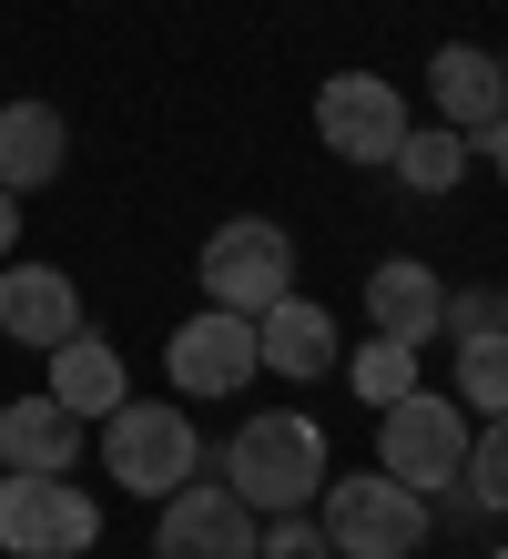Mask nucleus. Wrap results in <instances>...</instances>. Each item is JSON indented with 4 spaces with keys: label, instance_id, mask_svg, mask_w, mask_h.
Listing matches in <instances>:
<instances>
[{
    "label": "nucleus",
    "instance_id": "nucleus-24",
    "mask_svg": "<svg viewBox=\"0 0 508 559\" xmlns=\"http://www.w3.org/2000/svg\"><path fill=\"white\" fill-rule=\"evenodd\" d=\"M11 245H21V193L0 183V254H11Z\"/></svg>",
    "mask_w": 508,
    "mask_h": 559
},
{
    "label": "nucleus",
    "instance_id": "nucleus-23",
    "mask_svg": "<svg viewBox=\"0 0 508 559\" xmlns=\"http://www.w3.org/2000/svg\"><path fill=\"white\" fill-rule=\"evenodd\" d=\"M479 153H488V163H498V183H508V112H498V122H488V133H479Z\"/></svg>",
    "mask_w": 508,
    "mask_h": 559
},
{
    "label": "nucleus",
    "instance_id": "nucleus-15",
    "mask_svg": "<svg viewBox=\"0 0 508 559\" xmlns=\"http://www.w3.org/2000/svg\"><path fill=\"white\" fill-rule=\"evenodd\" d=\"M366 316H377V336L427 346L437 325H448V285H437L427 265H377V275H366Z\"/></svg>",
    "mask_w": 508,
    "mask_h": 559
},
{
    "label": "nucleus",
    "instance_id": "nucleus-9",
    "mask_svg": "<svg viewBox=\"0 0 508 559\" xmlns=\"http://www.w3.org/2000/svg\"><path fill=\"white\" fill-rule=\"evenodd\" d=\"M255 539H264V519L234 499V488L214 478V488H174L163 499V519H153V559H255Z\"/></svg>",
    "mask_w": 508,
    "mask_h": 559
},
{
    "label": "nucleus",
    "instance_id": "nucleus-2",
    "mask_svg": "<svg viewBox=\"0 0 508 559\" xmlns=\"http://www.w3.org/2000/svg\"><path fill=\"white\" fill-rule=\"evenodd\" d=\"M316 530L335 559H417L437 509L417 499V488H397L387 468H356V478H326L316 488Z\"/></svg>",
    "mask_w": 508,
    "mask_h": 559
},
{
    "label": "nucleus",
    "instance_id": "nucleus-6",
    "mask_svg": "<svg viewBox=\"0 0 508 559\" xmlns=\"http://www.w3.org/2000/svg\"><path fill=\"white\" fill-rule=\"evenodd\" d=\"M275 295H295V245H285V224L234 214V224H214V235H203V306L264 316Z\"/></svg>",
    "mask_w": 508,
    "mask_h": 559
},
{
    "label": "nucleus",
    "instance_id": "nucleus-26",
    "mask_svg": "<svg viewBox=\"0 0 508 559\" xmlns=\"http://www.w3.org/2000/svg\"><path fill=\"white\" fill-rule=\"evenodd\" d=\"M498 72H508V51H498Z\"/></svg>",
    "mask_w": 508,
    "mask_h": 559
},
{
    "label": "nucleus",
    "instance_id": "nucleus-8",
    "mask_svg": "<svg viewBox=\"0 0 508 559\" xmlns=\"http://www.w3.org/2000/svg\"><path fill=\"white\" fill-rule=\"evenodd\" d=\"M316 143L335 163H387L406 143V103H397V82L387 72H335L316 92Z\"/></svg>",
    "mask_w": 508,
    "mask_h": 559
},
{
    "label": "nucleus",
    "instance_id": "nucleus-22",
    "mask_svg": "<svg viewBox=\"0 0 508 559\" xmlns=\"http://www.w3.org/2000/svg\"><path fill=\"white\" fill-rule=\"evenodd\" d=\"M498 325V285H458L448 295V325H437V336H488Z\"/></svg>",
    "mask_w": 508,
    "mask_h": 559
},
{
    "label": "nucleus",
    "instance_id": "nucleus-14",
    "mask_svg": "<svg viewBox=\"0 0 508 559\" xmlns=\"http://www.w3.org/2000/svg\"><path fill=\"white\" fill-rule=\"evenodd\" d=\"M255 356H264L275 377H326V367H335V316L305 306V295H275V306L255 316Z\"/></svg>",
    "mask_w": 508,
    "mask_h": 559
},
{
    "label": "nucleus",
    "instance_id": "nucleus-7",
    "mask_svg": "<svg viewBox=\"0 0 508 559\" xmlns=\"http://www.w3.org/2000/svg\"><path fill=\"white\" fill-rule=\"evenodd\" d=\"M163 367H174V397H245V386L264 377V356H255V316L203 306L193 325H174Z\"/></svg>",
    "mask_w": 508,
    "mask_h": 559
},
{
    "label": "nucleus",
    "instance_id": "nucleus-12",
    "mask_svg": "<svg viewBox=\"0 0 508 559\" xmlns=\"http://www.w3.org/2000/svg\"><path fill=\"white\" fill-rule=\"evenodd\" d=\"M72 457H82V417L61 407V397H0V468L72 478Z\"/></svg>",
    "mask_w": 508,
    "mask_h": 559
},
{
    "label": "nucleus",
    "instance_id": "nucleus-16",
    "mask_svg": "<svg viewBox=\"0 0 508 559\" xmlns=\"http://www.w3.org/2000/svg\"><path fill=\"white\" fill-rule=\"evenodd\" d=\"M42 397H61V407L92 427V417H113L132 386H122V356L102 346V336H61V346H51V386H42Z\"/></svg>",
    "mask_w": 508,
    "mask_h": 559
},
{
    "label": "nucleus",
    "instance_id": "nucleus-21",
    "mask_svg": "<svg viewBox=\"0 0 508 559\" xmlns=\"http://www.w3.org/2000/svg\"><path fill=\"white\" fill-rule=\"evenodd\" d=\"M255 559H335V549H326V530H316V519H305V509H285V519H264Z\"/></svg>",
    "mask_w": 508,
    "mask_h": 559
},
{
    "label": "nucleus",
    "instance_id": "nucleus-25",
    "mask_svg": "<svg viewBox=\"0 0 508 559\" xmlns=\"http://www.w3.org/2000/svg\"><path fill=\"white\" fill-rule=\"evenodd\" d=\"M498 325H508V285H498Z\"/></svg>",
    "mask_w": 508,
    "mask_h": 559
},
{
    "label": "nucleus",
    "instance_id": "nucleus-5",
    "mask_svg": "<svg viewBox=\"0 0 508 559\" xmlns=\"http://www.w3.org/2000/svg\"><path fill=\"white\" fill-rule=\"evenodd\" d=\"M102 468H113L122 488H143V499H174V488L203 468V438L184 407H153V397H122L113 417H102Z\"/></svg>",
    "mask_w": 508,
    "mask_h": 559
},
{
    "label": "nucleus",
    "instance_id": "nucleus-1",
    "mask_svg": "<svg viewBox=\"0 0 508 559\" xmlns=\"http://www.w3.org/2000/svg\"><path fill=\"white\" fill-rule=\"evenodd\" d=\"M326 427L316 417H285V407H264L245 417L224 438V488L245 499L255 519H285V509H316V488H326Z\"/></svg>",
    "mask_w": 508,
    "mask_h": 559
},
{
    "label": "nucleus",
    "instance_id": "nucleus-13",
    "mask_svg": "<svg viewBox=\"0 0 508 559\" xmlns=\"http://www.w3.org/2000/svg\"><path fill=\"white\" fill-rule=\"evenodd\" d=\"M61 163H72V122L51 103H0V183L42 193V183H61Z\"/></svg>",
    "mask_w": 508,
    "mask_h": 559
},
{
    "label": "nucleus",
    "instance_id": "nucleus-27",
    "mask_svg": "<svg viewBox=\"0 0 508 559\" xmlns=\"http://www.w3.org/2000/svg\"><path fill=\"white\" fill-rule=\"evenodd\" d=\"M488 559H508V549H488Z\"/></svg>",
    "mask_w": 508,
    "mask_h": 559
},
{
    "label": "nucleus",
    "instance_id": "nucleus-19",
    "mask_svg": "<svg viewBox=\"0 0 508 559\" xmlns=\"http://www.w3.org/2000/svg\"><path fill=\"white\" fill-rule=\"evenodd\" d=\"M346 377H356V397H366V407H397L406 386H417V346H397V336H366Z\"/></svg>",
    "mask_w": 508,
    "mask_h": 559
},
{
    "label": "nucleus",
    "instance_id": "nucleus-4",
    "mask_svg": "<svg viewBox=\"0 0 508 559\" xmlns=\"http://www.w3.org/2000/svg\"><path fill=\"white\" fill-rule=\"evenodd\" d=\"M377 468L397 488H417V499H437L468 468V407L437 397V386H406L397 407H377Z\"/></svg>",
    "mask_w": 508,
    "mask_h": 559
},
{
    "label": "nucleus",
    "instance_id": "nucleus-17",
    "mask_svg": "<svg viewBox=\"0 0 508 559\" xmlns=\"http://www.w3.org/2000/svg\"><path fill=\"white\" fill-rule=\"evenodd\" d=\"M387 174H397L406 193H448V183L468 174V133H448V122H427V133H417V122H406V143L387 153Z\"/></svg>",
    "mask_w": 508,
    "mask_h": 559
},
{
    "label": "nucleus",
    "instance_id": "nucleus-3",
    "mask_svg": "<svg viewBox=\"0 0 508 559\" xmlns=\"http://www.w3.org/2000/svg\"><path fill=\"white\" fill-rule=\"evenodd\" d=\"M102 539L92 488L51 468H0V559H82Z\"/></svg>",
    "mask_w": 508,
    "mask_h": 559
},
{
    "label": "nucleus",
    "instance_id": "nucleus-18",
    "mask_svg": "<svg viewBox=\"0 0 508 559\" xmlns=\"http://www.w3.org/2000/svg\"><path fill=\"white\" fill-rule=\"evenodd\" d=\"M458 407L508 417V325H488V336H458Z\"/></svg>",
    "mask_w": 508,
    "mask_h": 559
},
{
    "label": "nucleus",
    "instance_id": "nucleus-10",
    "mask_svg": "<svg viewBox=\"0 0 508 559\" xmlns=\"http://www.w3.org/2000/svg\"><path fill=\"white\" fill-rule=\"evenodd\" d=\"M0 325L51 356L61 336H82V285L61 265H0Z\"/></svg>",
    "mask_w": 508,
    "mask_h": 559
},
{
    "label": "nucleus",
    "instance_id": "nucleus-20",
    "mask_svg": "<svg viewBox=\"0 0 508 559\" xmlns=\"http://www.w3.org/2000/svg\"><path fill=\"white\" fill-rule=\"evenodd\" d=\"M458 478H468V499H479L488 519H508V417H488L479 438H468V468Z\"/></svg>",
    "mask_w": 508,
    "mask_h": 559
},
{
    "label": "nucleus",
    "instance_id": "nucleus-11",
    "mask_svg": "<svg viewBox=\"0 0 508 559\" xmlns=\"http://www.w3.org/2000/svg\"><path fill=\"white\" fill-rule=\"evenodd\" d=\"M427 92H437V122H448V133H468V143H479L488 122L508 112V72H498L488 51H468V41H448V51L427 61Z\"/></svg>",
    "mask_w": 508,
    "mask_h": 559
}]
</instances>
